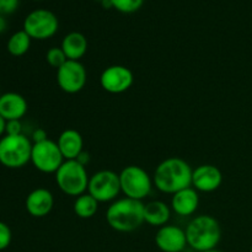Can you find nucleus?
Instances as JSON below:
<instances>
[{
    "mask_svg": "<svg viewBox=\"0 0 252 252\" xmlns=\"http://www.w3.org/2000/svg\"><path fill=\"white\" fill-rule=\"evenodd\" d=\"M5 134L6 135H20L22 133V125L20 120L6 121V128H5Z\"/></svg>",
    "mask_w": 252,
    "mask_h": 252,
    "instance_id": "a878e982",
    "label": "nucleus"
},
{
    "mask_svg": "<svg viewBox=\"0 0 252 252\" xmlns=\"http://www.w3.org/2000/svg\"><path fill=\"white\" fill-rule=\"evenodd\" d=\"M73 211L78 218L90 219L97 213L98 202L96 201L91 194L84 193L75 198V201H74Z\"/></svg>",
    "mask_w": 252,
    "mask_h": 252,
    "instance_id": "aec40b11",
    "label": "nucleus"
},
{
    "mask_svg": "<svg viewBox=\"0 0 252 252\" xmlns=\"http://www.w3.org/2000/svg\"><path fill=\"white\" fill-rule=\"evenodd\" d=\"M199 206L198 191L193 187H187L172 194L171 211H174L180 217H189L196 213Z\"/></svg>",
    "mask_w": 252,
    "mask_h": 252,
    "instance_id": "dca6fc26",
    "label": "nucleus"
},
{
    "mask_svg": "<svg viewBox=\"0 0 252 252\" xmlns=\"http://www.w3.org/2000/svg\"><path fill=\"white\" fill-rule=\"evenodd\" d=\"M12 240V233L10 226L4 221H0V251L10 246Z\"/></svg>",
    "mask_w": 252,
    "mask_h": 252,
    "instance_id": "b1692460",
    "label": "nucleus"
},
{
    "mask_svg": "<svg viewBox=\"0 0 252 252\" xmlns=\"http://www.w3.org/2000/svg\"><path fill=\"white\" fill-rule=\"evenodd\" d=\"M27 110L29 105L21 94L5 93L0 95V115L6 121H21Z\"/></svg>",
    "mask_w": 252,
    "mask_h": 252,
    "instance_id": "2eb2a0df",
    "label": "nucleus"
},
{
    "mask_svg": "<svg viewBox=\"0 0 252 252\" xmlns=\"http://www.w3.org/2000/svg\"><path fill=\"white\" fill-rule=\"evenodd\" d=\"M88 193L91 194L98 203L116 201L121 193L120 175L112 170H100L90 176Z\"/></svg>",
    "mask_w": 252,
    "mask_h": 252,
    "instance_id": "6e6552de",
    "label": "nucleus"
},
{
    "mask_svg": "<svg viewBox=\"0 0 252 252\" xmlns=\"http://www.w3.org/2000/svg\"><path fill=\"white\" fill-rule=\"evenodd\" d=\"M57 186L66 196L79 197L86 193L89 186V177L86 166L76 160H65L54 174Z\"/></svg>",
    "mask_w": 252,
    "mask_h": 252,
    "instance_id": "20e7f679",
    "label": "nucleus"
},
{
    "mask_svg": "<svg viewBox=\"0 0 252 252\" xmlns=\"http://www.w3.org/2000/svg\"><path fill=\"white\" fill-rule=\"evenodd\" d=\"M101 4H102V6L105 7V9H112V1L111 0H102L101 1Z\"/></svg>",
    "mask_w": 252,
    "mask_h": 252,
    "instance_id": "7c9ffc66",
    "label": "nucleus"
},
{
    "mask_svg": "<svg viewBox=\"0 0 252 252\" xmlns=\"http://www.w3.org/2000/svg\"><path fill=\"white\" fill-rule=\"evenodd\" d=\"M134 76L132 70L125 65H110L103 69L100 75V85L106 93L118 95L129 90L133 85Z\"/></svg>",
    "mask_w": 252,
    "mask_h": 252,
    "instance_id": "9b49d317",
    "label": "nucleus"
},
{
    "mask_svg": "<svg viewBox=\"0 0 252 252\" xmlns=\"http://www.w3.org/2000/svg\"><path fill=\"white\" fill-rule=\"evenodd\" d=\"M7 29V21L5 19V16L0 15V33H2L4 31H6Z\"/></svg>",
    "mask_w": 252,
    "mask_h": 252,
    "instance_id": "c756f323",
    "label": "nucleus"
},
{
    "mask_svg": "<svg viewBox=\"0 0 252 252\" xmlns=\"http://www.w3.org/2000/svg\"><path fill=\"white\" fill-rule=\"evenodd\" d=\"M88 71L80 61H66L57 69V83L62 91L66 94H78L85 88Z\"/></svg>",
    "mask_w": 252,
    "mask_h": 252,
    "instance_id": "9d476101",
    "label": "nucleus"
},
{
    "mask_svg": "<svg viewBox=\"0 0 252 252\" xmlns=\"http://www.w3.org/2000/svg\"><path fill=\"white\" fill-rule=\"evenodd\" d=\"M187 245L197 252L213 250L221 238L218 220L208 214L194 217L186 226Z\"/></svg>",
    "mask_w": 252,
    "mask_h": 252,
    "instance_id": "7ed1b4c3",
    "label": "nucleus"
},
{
    "mask_svg": "<svg viewBox=\"0 0 252 252\" xmlns=\"http://www.w3.org/2000/svg\"><path fill=\"white\" fill-rule=\"evenodd\" d=\"M57 144L61 149L64 160H75L84 152L83 135L76 129L71 128L63 130L59 134Z\"/></svg>",
    "mask_w": 252,
    "mask_h": 252,
    "instance_id": "f3484780",
    "label": "nucleus"
},
{
    "mask_svg": "<svg viewBox=\"0 0 252 252\" xmlns=\"http://www.w3.org/2000/svg\"><path fill=\"white\" fill-rule=\"evenodd\" d=\"M171 218V207L162 201H150L144 203V223L150 226L161 228Z\"/></svg>",
    "mask_w": 252,
    "mask_h": 252,
    "instance_id": "6ab92c4d",
    "label": "nucleus"
},
{
    "mask_svg": "<svg viewBox=\"0 0 252 252\" xmlns=\"http://www.w3.org/2000/svg\"><path fill=\"white\" fill-rule=\"evenodd\" d=\"M118 175H120L121 192L127 198L143 201L152 192L154 185L153 177H150V175L143 167L129 165L126 166Z\"/></svg>",
    "mask_w": 252,
    "mask_h": 252,
    "instance_id": "423d86ee",
    "label": "nucleus"
},
{
    "mask_svg": "<svg viewBox=\"0 0 252 252\" xmlns=\"http://www.w3.org/2000/svg\"><path fill=\"white\" fill-rule=\"evenodd\" d=\"M113 9L122 14H133L144 4V0H111Z\"/></svg>",
    "mask_w": 252,
    "mask_h": 252,
    "instance_id": "4be33fe9",
    "label": "nucleus"
},
{
    "mask_svg": "<svg viewBox=\"0 0 252 252\" xmlns=\"http://www.w3.org/2000/svg\"><path fill=\"white\" fill-rule=\"evenodd\" d=\"M155 244L162 252H182L186 246H189L186 231L171 224H166L158 229L155 234Z\"/></svg>",
    "mask_w": 252,
    "mask_h": 252,
    "instance_id": "f8f14e48",
    "label": "nucleus"
},
{
    "mask_svg": "<svg viewBox=\"0 0 252 252\" xmlns=\"http://www.w3.org/2000/svg\"><path fill=\"white\" fill-rule=\"evenodd\" d=\"M64 161L57 142L47 139L32 145L31 162L39 172L56 174Z\"/></svg>",
    "mask_w": 252,
    "mask_h": 252,
    "instance_id": "1a4fd4ad",
    "label": "nucleus"
},
{
    "mask_svg": "<svg viewBox=\"0 0 252 252\" xmlns=\"http://www.w3.org/2000/svg\"><path fill=\"white\" fill-rule=\"evenodd\" d=\"M66 61H68V58H66L65 53H64L61 47H52L47 51L46 62L52 68L59 69Z\"/></svg>",
    "mask_w": 252,
    "mask_h": 252,
    "instance_id": "5701e85b",
    "label": "nucleus"
},
{
    "mask_svg": "<svg viewBox=\"0 0 252 252\" xmlns=\"http://www.w3.org/2000/svg\"><path fill=\"white\" fill-rule=\"evenodd\" d=\"M5 128H6V120L0 115V137L5 135Z\"/></svg>",
    "mask_w": 252,
    "mask_h": 252,
    "instance_id": "c85d7f7f",
    "label": "nucleus"
},
{
    "mask_svg": "<svg viewBox=\"0 0 252 252\" xmlns=\"http://www.w3.org/2000/svg\"><path fill=\"white\" fill-rule=\"evenodd\" d=\"M75 160L78 162H80L81 165H84V166H86V165L90 162V154H89V153H86V152H83L80 155H79L78 158H76Z\"/></svg>",
    "mask_w": 252,
    "mask_h": 252,
    "instance_id": "cd10ccee",
    "label": "nucleus"
},
{
    "mask_svg": "<svg viewBox=\"0 0 252 252\" xmlns=\"http://www.w3.org/2000/svg\"><path fill=\"white\" fill-rule=\"evenodd\" d=\"M192 167L181 158H167L162 160L153 175L154 186L162 193L175 194L192 186Z\"/></svg>",
    "mask_w": 252,
    "mask_h": 252,
    "instance_id": "f257e3e1",
    "label": "nucleus"
},
{
    "mask_svg": "<svg viewBox=\"0 0 252 252\" xmlns=\"http://www.w3.org/2000/svg\"><path fill=\"white\" fill-rule=\"evenodd\" d=\"M250 252H252V246H251V250H250Z\"/></svg>",
    "mask_w": 252,
    "mask_h": 252,
    "instance_id": "473e14b6",
    "label": "nucleus"
},
{
    "mask_svg": "<svg viewBox=\"0 0 252 252\" xmlns=\"http://www.w3.org/2000/svg\"><path fill=\"white\" fill-rule=\"evenodd\" d=\"M27 213L33 218H44L54 207V197L49 189L38 187L30 192L25 201Z\"/></svg>",
    "mask_w": 252,
    "mask_h": 252,
    "instance_id": "4468645a",
    "label": "nucleus"
},
{
    "mask_svg": "<svg viewBox=\"0 0 252 252\" xmlns=\"http://www.w3.org/2000/svg\"><path fill=\"white\" fill-rule=\"evenodd\" d=\"M31 37L24 30H20V31L12 33L7 39L6 49L12 57H22L29 52L30 47H31Z\"/></svg>",
    "mask_w": 252,
    "mask_h": 252,
    "instance_id": "412c9836",
    "label": "nucleus"
},
{
    "mask_svg": "<svg viewBox=\"0 0 252 252\" xmlns=\"http://www.w3.org/2000/svg\"><path fill=\"white\" fill-rule=\"evenodd\" d=\"M106 220L118 233H132L144 223V203L127 197L116 199L106 211Z\"/></svg>",
    "mask_w": 252,
    "mask_h": 252,
    "instance_id": "f03ea898",
    "label": "nucleus"
},
{
    "mask_svg": "<svg viewBox=\"0 0 252 252\" xmlns=\"http://www.w3.org/2000/svg\"><path fill=\"white\" fill-rule=\"evenodd\" d=\"M59 21L54 12L47 9H36L24 20V31L37 41H46L58 32Z\"/></svg>",
    "mask_w": 252,
    "mask_h": 252,
    "instance_id": "0eeeda50",
    "label": "nucleus"
},
{
    "mask_svg": "<svg viewBox=\"0 0 252 252\" xmlns=\"http://www.w3.org/2000/svg\"><path fill=\"white\" fill-rule=\"evenodd\" d=\"M33 143L25 134L0 138V164L7 169H21L31 162Z\"/></svg>",
    "mask_w": 252,
    "mask_h": 252,
    "instance_id": "39448f33",
    "label": "nucleus"
},
{
    "mask_svg": "<svg viewBox=\"0 0 252 252\" xmlns=\"http://www.w3.org/2000/svg\"><path fill=\"white\" fill-rule=\"evenodd\" d=\"M0 95H1V94H0Z\"/></svg>",
    "mask_w": 252,
    "mask_h": 252,
    "instance_id": "f704fd0d",
    "label": "nucleus"
},
{
    "mask_svg": "<svg viewBox=\"0 0 252 252\" xmlns=\"http://www.w3.org/2000/svg\"><path fill=\"white\" fill-rule=\"evenodd\" d=\"M221 184H223V174L214 165H199L192 172V186L198 192L211 193L217 191Z\"/></svg>",
    "mask_w": 252,
    "mask_h": 252,
    "instance_id": "ddd939ff",
    "label": "nucleus"
},
{
    "mask_svg": "<svg viewBox=\"0 0 252 252\" xmlns=\"http://www.w3.org/2000/svg\"><path fill=\"white\" fill-rule=\"evenodd\" d=\"M98 1H102V0H98Z\"/></svg>",
    "mask_w": 252,
    "mask_h": 252,
    "instance_id": "72a5a7b5",
    "label": "nucleus"
},
{
    "mask_svg": "<svg viewBox=\"0 0 252 252\" xmlns=\"http://www.w3.org/2000/svg\"><path fill=\"white\" fill-rule=\"evenodd\" d=\"M48 139V135H47V132L42 128H37V129L33 130L32 133V140L33 143H39V142H43V140Z\"/></svg>",
    "mask_w": 252,
    "mask_h": 252,
    "instance_id": "bb28decb",
    "label": "nucleus"
},
{
    "mask_svg": "<svg viewBox=\"0 0 252 252\" xmlns=\"http://www.w3.org/2000/svg\"><path fill=\"white\" fill-rule=\"evenodd\" d=\"M88 39L81 32L73 31L65 34L62 41L61 48L65 53L68 61H80L88 52Z\"/></svg>",
    "mask_w": 252,
    "mask_h": 252,
    "instance_id": "a211bd4d",
    "label": "nucleus"
},
{
    "mask_svg": "<svg viewBox=\"0 0 252 252\" xmlns=\"http://www.w3.org/2000/svg\"><path fill=\"white\" fill-rule=\"evenodd\" d=\"M20 5V0H0V15L6 16V15L14 14Z\"/></svg>",
    "mask_w": 252,
    "mask_h": 252,
    "instance_id": "393cba45",
    "label": "nucleus"
},
{
    "mask_svg": "<svg viewBox=\"0 0 252 252\" xmlns=\"http://www.w3.org/2000/svg\"><path fill=\"white\" fill-rule=\"evenodd\" d=\"M203 252H221V251L217 250V249H213V250H208V251H203Z\"/></svg>",
    "mask_w": 252,
    "mask_h": 252,
    "instance_id": "2f4dec72",
    "label": "nucleus"
}]
</instances>
